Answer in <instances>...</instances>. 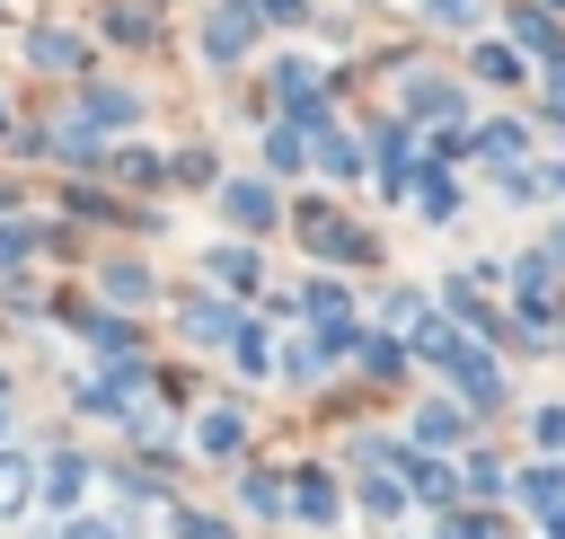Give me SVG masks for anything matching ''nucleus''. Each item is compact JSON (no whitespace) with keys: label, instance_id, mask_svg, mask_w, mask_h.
<instances>
[{"label":"nucleus","instance_id":"f257e3e1","mask_svg":"<svg viewBox=\"0 0 565 539\" xmlns=\"http://www.w3.org/2000/svg\"><path fill=\"white\" fill-rule=\"evenodd\" d=\"M62 115L88 124V133H132L141 124V88H124V80H71V106Z\"/></svg>","mask_w":565,"mask_h":539},{"label":"nucleus","instance_id":"f03ea898","mask_svg":"<svg viewBox=\"0 0 565 539\" xmlns=\"http://www.w3.org/2000/svg\"><path fill=\"white\" fill-rule=\"evenodd\" d=\"M291 221H300L309 256H327V265H371V230H353L344 212H327V203H300Z\"/></svg>","mask_w":565,"mask_h":539},{"label":"nucleus","instance_id":"7ed1b4c3","mask_svg":"<svg viewBox=\"0 0 565 539\" xmlns=\"http://www.w3.org/2000/svg\"><path fill=\"white\" fill-rule=\"evenodd\" d=\"M97 35L115 53H150L168 35V0H97Z\"/></svg>","mask_w":565,"mask_h":539},{"label":"nucleus","instance_id":"20e7f679","mask_svg":"<svg viewBox=\"0 0 565 539\" xmlns=\"http://www.w3.org/2000/svg\"><path fill=\"white\" fill-rule=\"evenodd\" d=\"M256 35H265V18L238 9V0H221V9L203 18V62H212V71H238V62L256 53Z\"/></svg>","mask_w":565,"mask_h":539},{"label":"nucleus","instance_id":"39448f33","mask_svg":"<svg viewBox=\"0 0 565 539\" xmlns=\"http://www.w3.org/2000/svg\"><path fill=\"white\" fill-rule=\"evenodd\" d=\"M26 71H44V80H88V62H97V44L88 35H71V27H26Z\"/></svg>","mask_w":565,"mask_h":539},{"label":"nucleus","instance_id":"423d86ee","mask_svg":"<svg viewBox=\"0 0 565 539\" xmlns=\"http://www.w3.org/2000/svg\"><path fill=\"white\" fill-rule=\"evenodd\" d=\"M221 212H230L238 230H274V221H282V194H274L265 177H230V186H221Z\"/></svg>","mask_w":565,"mask_h":539},{"label":"nucleus","instance_id":"0eeeda50","mask_svg":"<svg viewBox=\"0 0 565 539\" xmlns=\"http://www.w3.org/2000/svg\"><path fill=\"white\" fill-rule=\"evenodd\" d=\"M106 177H115V186H132V194H159V186H168V159H159V150H141V141H115V150H106Z\"/></svg>","mask_w":565,"mask_h":539},{"label":"nucleus","instance_id":"6e6552de","mask_svg":"<svg viewBox=\"0 0 565 539\" xmlns=\"http://www.w3.org/2000/svg\"><path fill=\"white\" fill-rule=\"evenodd\" d=\"M512 35H521V53H530V62H565V27H556V9L512 0Z\"/></svg>","mask_w":565,"mask_h":539},{"label":"nucleus","instance_id":"1a4fd4ad","mask_svg":"<svg viewBox=\"0 0 565 539\" xmlns=\"http://www.w3.org/2000/svg\"><path fill=\"white\" fill-rule=\"evenodd\" d=\"M265 168H274V177H300V168H309V133H300L291 115L265 124Z\"/></svg>","mask_w":565,"mask_h":539},{"label":"nucleus","instance_id":"9d476101","mask_svg":"<svg viewBox=\"0 0 565 539\" xmlns=\"http://www.w3.org/2000/svg\"><path fill=\"white\" fill-rule=\"evenodd\" d=\"M185 336H194V345H230V336H238V309H230V300H185Z\"/></svg>","mask_w":565,"mask_h":539},{"label":"nucleus","instance_id":"9b49d317","mask_svg":"<svg viewBox=\"0 0 565 539\" xmlns=\"http://www.w3.org/2000/svg\"><path fill=\"white\" fill-rule=\"evenodd\" d=\"M35 247H62V230H44V221H0V265H26Z\"/></svg>","mask_w":565,"mask_h":539},{"label":"nucleus","instance_id":"f8f14e48","mask_svg":"<svg viewBox=\"0 0 565 539\" xmlns=\"http://www.w3.org/2000/svg\"><path fill=\"white\" fill-rule=\"evenodd\" d=\"M168 186H221V159L212 150H177L168 159Z\"/></svg>","mask_w":565,"mask_h":539},{"label":"nucleus","instance_id":"ddd939ff","mask_svg":"<svg viewBox=\"0 0 565 539\" xmlns=\"http://www.w3.org/2000/svg\"><path fill=\"white\" fill-rule=\"evenodd\" d=\"M106 300H150V265L115 256V265H106Z\"/></svg>","mask_w":565,"mask_h":539},{"label":"nucleus","instance_id":"4468645a","mask_svg":"<svg viewBox=\"0 0 565 539\" xmlns=\"http://www.w3.org/2000/svg\"><path fill=\"white\" fill-rule=\"evenodd\" d=\"M486 9H494V0H424V18H433V27H459V35L486 27Z\"/></svg>","mask_w":565,"mask_h":539},{"label":"nucleus","instance_id":"2eb2a0df","mask_svg":"<svg viewBox=\"0 0 565 539\" xmlns=\"http://www.w3.org/2000/svg\"><path fill=\"white\" fill-rule=\"evenodd\" d=\"M468 71H477V80H521V53H512V44H477Z\"/></svg>","mask_w":565,"mask_h":539},{"label":"nucleus","instance_id":"dca6fc26","mask_svg":"<svg viewBox=\"0 0 565 539\" xmlns=\"http://www.w3.org/2000/svg\"><path fill=\"white\" fill-rule=\"evenodd\" d=\"M203 265H212V274H221V283H238V292H247V283H256V247H212V256H203Z\"/></svg>","mask_w":565,"mask_h":539},{"label":"nucleus","instance_id":"f3484780","mask_svg":"<svg viewBox=\"0 0 565 539\" xmlns=\"http://www.w3.org/2000/svg\"><path fill=\"white\" fill-rule=\"evenodd\" d=\"M406 477H415V495H433V504H450V468H441V459H424V451H406Z\"/></svg>","mask_w":565,"mask_h":539},{"label":"nucleus","instance_id":"a211bd4d","mask_svg":"<svg viewBox=\"0 0 565 539\" xmlns=\"http://www.w3.org/2000/svg\"><path fill=\"white\" fill-rule=\"evenodd\" d=\"M521 504L556 512V504H565V468H530V477H521Z\"/></svg>","mask_w":565,"mask_h":539},{"label":"nucleus","instance_id":"6ab92c4d","mask_svg":"<svg viewBox=\"0 0 565 539\" xmlns=\"http://www.w3.org/2000/svg\"><path fill=\"white\" fill-rule=\"evenodd\" d=\"M26 495H35V468L18 451H0V504H26Z\"/></svg>","mask_w":565,"mask_h":539},{"label":"nucleus","instance_id":"aec40b11","mask_svg":"<svg viewBox=\"0 0 565 539\" xmlns=\"http://www.w3.org/2000/svg\"><path fill=\"white\" fill-rule=\"evenodd\" d=\"M79 486H88V468H79V459H53V468H44V495H53V504H71Z\"/></svg>","mask_w":565,"mask_h":539},{"label":"nucleus","instance_id":"412c9836","mask_svg":"<svg viewBox=\"0 0 565 539\" xmlns=\"http://www.w3.org/2000/svg\"><path fill=\"white\" fill-rule=\"evenodd\" d=\"M238 442H247L238 415H203V451H238Z\"/></svg>","mask_w":565,"mask_h":539},{"label":"nucleus","instance_id":"4be33fe9","mask_svg":"<svg viewBox=\"0 0 565 539\" xmlns=\"http://www.w3.org/2000/svg\"><path fill=\"white\" fill-rule=\"evenodd\" d=\"M477 150H486V159H512V150H521V124H486Z\"/></svg>","mask_w":565,"mask_h":539},{"label":"nucleus","instance_id":"5701e85b","mask_svg":"<svg viewBox=\"0 0 565 539\" xmlns=\"http://www.w3.org/2000/svg\"><path fill=\"white\" fill-rule=\"evenodd\" d=\"M300 512H309V521H327V512H335V495H327V477H300Z\"/></svg>","mask_w":565,"mask_h":539},{"label":"nucleus","instance_id":"b1692460","mask_svg":"<svg viewBox=\"0 0 565 539\" xmlns=\"http://www.w3.org/2000/svg\"><path fill=\"white\" fill-rule=\"evenodd\" d=\"M415 433H424V442H450V433H459V415H450V406H424V424H415Z\"/></svg>","mask_w":565,"mask_h":539},{"label":"nucleus","instance_id":"393cba45","mask_svg":"<svg viewBox=\"0 0 565 539\" xmlns=\"http://www.w3.org/2000/svg\"><path fill=\"white\" fill-rule=\"evenodd\" d=\"M177 539H230V530H221L212 512H177Z\"/></svg>","mask_w":565,"mask_h":539},{"label":"nucleus","instance_id":"a878e982","mask_svg":"<svg viewBox=\"0 0 565 539\" xmlns=\"http://www.w3.org/2000/svg\"><path fill=\"white\" fill-rule=\"evenodd\" d=\"M450 539H494V521L486 512H450Z\"/></svg>","mask_w":565,"mask_h":539},{"label":"nucleus","instance_id":"bb28decb","mask_svg":"<svg viewBox=\"0 0 565 539\" xmlns=\"http://www.w3.org/2000/svg\"><path fill=\"white\" fill-rule=\"evenodd\" d=\"M62 539H115V521H71Z\"/></svg>","mask_w":565,"mask_h":539},{"label":"nucleus","instance_id":"cd10ccee","mask_svg":"<svg viewBox=\"0 0 565 539\" xmlns=\"http://www.w3.org/2000/svg\"><path fill=\"white\" fill-rule=\"evenodd\" d=\"M539 186H556V194H565V159H556V168H539Z\"/></svg>","mask_w":565,"mask_h":539},{"label":"nucleus","instance_id":"c85d7f7f","mask_svg":"<svg viewBox=\"0 0 565 539\" xmlns=\"http://www.w3.org/2000/svg\"><path fill=\"white\" fill-rule=\"evenodd\" d=\"M9 124H18V106H9V88H0V133H9Z\"/></svg>","mask_w":565,"mask_h":539},{"label":"nucleus","instance_id":"c756f323","mask_svg":"<svg viewBox=\"0 0 565 539\" xmlns=\"http://www.w3.org/2000/svg\"><path fill=\"white\" fill-rule=\"evenodd\" d=\"M0 389H9V380H0Z\"/></svg>","mask_w":565,"mask_h":539},{"label":"nucleus","instance_id":"7c9ffc66","mask_svg":"<svg viewBox=\"0 0 565 539\" xmlns=\"http://www.w3.org/2000/svg\"><path fill=\"white\" fill-rule=\"evenodd\" d=\"M556 9H565V0H556Z\"/></svg>","mask_w":565,"mask_h":539},{"label":"nucleus","instance_id":"2f4dec72","mask_svg":"<svg viewBox=\"0 0 565 539\" xmlns=\"http://www.w3.org/2000/svg\"><path fill=\"white\" fill-rule=\"evenodd\" d=\"M0 9H9V0H0Z\"/></svg>","mask_w":565,"mask_h":539}]
</instances>
